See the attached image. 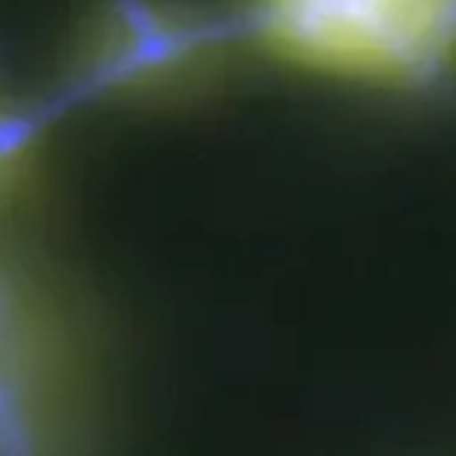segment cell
<instances>
[{"mask_svg": "<svg viewBox=\"0 0 456 456\" xmlns=\"http://www.w3.org/2000/svg\"><path fill=\"white\" fill-rule=\"evenodd\" d=\"M250 27L308 70L421 85L456 61V0H253Z\"/></svg>", "mask_w": 456, "mask_h": 456, "instance_id": "obj_1", "label": "cell"}, {"mask_svg": "<svg viewBox=\"0 0 456 456\" xmlns=\"http://www.w3.org/2000/svg\"><path fill=\"white\" fill-rule=\"evenodd\" d=\"M216 44V29L169 9L126 0L108 15L91 59L94 87L151 85L183 76Z\"/></svg>", "mask_w": 456, "mask_h": 456, "instance_id": "obj_2", "label": "cell"}]
</instances>
